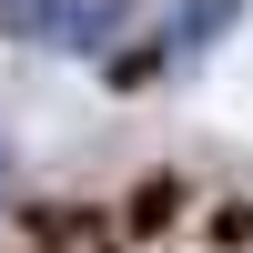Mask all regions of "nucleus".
<instances>
[{"label": "nucleus", "instance_id": "obj_3", "mask_svg": "<svg viewBox=\"0 0 253 253\" xmlns=\"http://www.w3.org/2000/svg\"><path fill=\"white\" fill-rule=\"evenodd\" d=\"M0 203H10V152H0Z\"/></svg>", "mask_w": 253, "mask_h": 253}, {"label": "nucleus", "instance_id": "obj_1", "mask_svg": "<svg viewBox=\"0 0 253 253\" xmlns=\"http://www.w3.org/2000/svg\"><path fill=\"white\" fill-rule=\"evenodd\" d=\"M122 20H132V0H0V31L31 41V51H112Z\"/></svg>", "mask_w": 253, "mask_h": 253}, {"label": "nucleus", "instance_id": "obj_2", "mask_svg": "<svg viewBox=\"0 0 253 253\" xmlns=\"http://www.w3.org/2000/svg\"><path fill=\"white\" fill-rule=\"evenodd\" d=\"M243 10H253V0H182V20H172V51H182V61H193V51H203V41H213V31H233V20H243Z\"/></svg>", "mask_w": 253, "mask_h": 253}]
</instances>
